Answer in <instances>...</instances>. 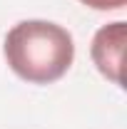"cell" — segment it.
I'll use <instances>...</instances> for the list:
<instances>
[{
    "label": "cell",
    "mask_w": 127,
    "mask_h": 129,
    "mask_svg": "<svg viewBox=\"0 0 127 129\" xmlns=\"http://www.w3.org/2000/svg\"><path fill=\"white\" fill-rule=\"evenodd\" d=\"M125 42H127V22L117 20L105 27H100L92 37V62L97 70L107 77L110 82L122 87V55H125Z\"/></svg>",
    "instance_id": "2"
},
{
    "label": "cell",
    "mask_w": 127,
    "mask_h": 129,
    "mask_svg": "<svg viewBox=\"0 0 127 129\" xmlns=\"http://www.w3.org/2000/svg\"><path fill=\"white\" fill-rule=\"evenodd\" d=\"M5 60L25 82H57L75 60L72 35L48 20H23L5 35Z\"/></svg>",
    "instance_id": "1"
},
{
    "label": "cell",
    "mask_w": 127,
    "mask_h": 129,
    "mask_svg": "<svg viewBox=\"0 0 127 129\" xmlns=\"http://www.w3.org/2000/svg\"><path fill=\"white\" fill-rule=\"evenodd\" d=\"M82 3L95 10H120V8H125L127 0H82Z\"/></svg>",
    "instance_id": "3"
}]
</instances>
